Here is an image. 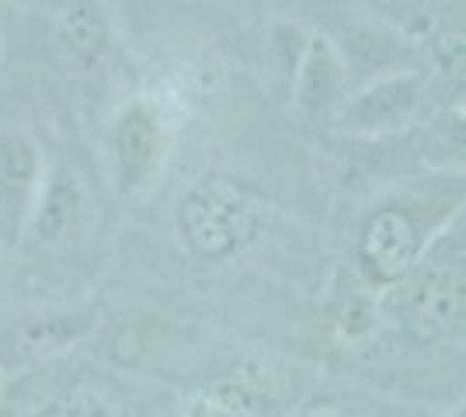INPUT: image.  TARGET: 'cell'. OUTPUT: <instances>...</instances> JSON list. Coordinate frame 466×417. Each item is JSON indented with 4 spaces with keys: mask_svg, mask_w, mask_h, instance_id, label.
Instances as JSON below:
<instances>
[{
    "mask_svg": "<svg viewBox=\"0 0 466 417\" xmlns=\"http://www.w3.org/2000/svg\"><path fill=\"white\" fill-rule=\"evenodd\" d=\"M265 230V202L230 174H206L177 199V237L206 264L237 258Z\"/></svg>",
    "mask_w": 466,
    "mask_h": 417,
    "instance_id": "3",
    "label": "cell"
},
{
    "mask_svg": "<svg viewBox=\"0 0 466 417\" xmlns=\"http://www.w3.org/2000/svg\"><path fill=\"white\" fill-rule=\"evenodd\" d=\"M87 331H91V317H80V313H70V310H46V313H32V317L0 323V348H7L18 362L46 358L66 352Z\"/></svg>",
    "mask_w": 466,
    "mask_h": 417,
    "instance_id": "10",
    "label": "cell"
},
{
    "mask_svg": "<svg viewBox=\"0 0 466 417\" xmlns=\"http://www.w3.org/2000/svg\"><path fill=\"white\" fill-rule=\"evenodd\" d=\"M313 417H334V414H313Z\"/></svg>",
    "mask_w": 466,
    "mask_h": 417,
    "instance_id": "15",
    "label": "cell"
},
{
    "mask_svg": "<svg viewBox=\"0 0 466 417\" xmlns=\"http://www.w3.org/2000/svg\"><path fill=\"white\" fill-rule=\"evenodd\" d=\"M334 45L345 60L351 87L408 66V39L390 25H351L341 39H334Z\"/></svg>",
    "mask_w": 466,
    "mask_h": 417,
    "instance_id": "11",
    "label": "cell"
},
{
    "mask_svg": "<svg viewBox=\"0 0 466 417\" xmlns=\"http://www.w3.org/2000/svg\"><path fill=\"white\" fill-rule=\"evenodd\" d=\"M167 139L171 125L164 115V104L150 94L126 101L112 115L105 133V160H108V181L122 199L143 195L160 178L167 160Z\"/></svg>",
    "mask_w": 466,
    "mask_h": 417,
    "instance_id": "4",
    "label": "cell"
},
{
    "mask_svg": "<svg viewBox=\"0 0 466 417\" xmlns=\"http://www.w3.org/2000/svg\"><path fill=\"white\" fill-rule=\"evenodd\" d=\"M307 42H310V32H307L299 21L279 18V21H272V28H268V42H265L268 66H272V74L279 77V84H282L286 91H289L296 66L303 60Z\"/></svg>",
    "mask_w": 466,
    "mask_h": 417,
    "instance_id": "12",
    "label": "cell"
},
{
    "mask_svg": "<svg viewBox=\"0 0 466 417\" xmlns=\"http://www.w3.org/2000/svg\"><path fill=\"white\" fill-rule=\"evenodd\" d=\"M91 219V192L70 164H46L35 202L25 216L18 237L32 247H66L84 233Z\"/></svg>",
    "mask_w": 466,
    "mask_h": 417,
    "instance_id": "6",
    "label": "cell"
},
{
    "mask_svg": "<svg viewBox=\"0 0 466 417\" xmlns=\"http://www.w3.org/2000/svg\"><path fill=\"white\" fill-rule=\"evenodd\" d=\"M0 386H4V372H0Z\"/></svg>",
    "mask_w": 466,
    "mask_h": 417,
    "instance_id": "16",
    "label": "cell"
},
{
    "mask_svg": "<svg viewBox=\"0 0 466 417\" xmlns=\"http://www.w3.org/2000/svg\"><path fill=\"white\" fill-rule=\"evenodd\" d=\"M431 45H435V60L449 77H463V35L449 32V35H439Z\"/></svg>",
    "mask_w": 466,
    "mask_h": 417,
    "instance_id": "13",
    "label": "cell"
},
{
    "mask_svg": "<svg viewBox=\"0 0 466 417\" xmlns=\"http://www.w3.org/2000/svg\"><path fill=\"white\" fill-rule=\"evenodd\" d=\"M351 91L349 70L338 53V45L324 32H310V42L303 49V60L296 66L289 84V98L296 112L307 122H328L338 115Z\"/></svg>",
    "mask_w": 466,
    "mask_h": 417,
    "instance_id": "7",
    "label": "cell"
},
{
    "mask_svg": "<svg viewBox=\"0 0 466 417\" xmlns=\"http://www.w3.org/2000/svg\"><path fill=\"white\" fill-rule=\"evenodd\" d=\"M449 417H463V407H460V411H452V414H449Z\"/></svg>",
    "mask_w": 466,
    "mask_h": 417,
    "instance_id": "14",
    "label": "cell"
},
{
    "mask_svg": "<svg viewBox=\"0 0 466 417\" xmlns=\"http://www.w3.org/2000/svg\"><path fill=\"white\" fill-rule=\"evenodd\" d=\"M466 251L463 216L446 223L425 254L410 264L400 282H393L387 303L397 323L421 344H439L463 334L466 317Z\"/></svg>",
    "mask_w": 466,
    "mask_h": 417,
    "instance_id": "2",
    "label": "cell"
},
{
    "mask_svg": "<svg viewBox=\"0 0 466 417\" xmlns=\"http://www.w3.org/2000/svg\"><path fill=\"white\" fill-rule=\"evenodd\" d=\"M463 216V181L428 178L380 199L359 223L355 264L372 289H390L425 254L435 233Z\"/></svg>",
    "mask_w": 466,
    "mask_h": 417,
    "instance_id": "1",
    "label": "cell"
},
{
    "mask_svg": "<svg viewBox=\"0 0 466 417\" xmlns=\"http://www.w3.org/2000/svg\"><path fill=\"white\" fill-rule=\"evenodd\" d=\"M46 174V157L32 133L0 129V226L18 237Z\"/></svg>",
    "mask_w": 466,
    "mask_h": 417,
    "instance_id": "8",
    "label": "cell"
},
{
    "mask_svg": "<svg viewBox=\"0 0 466 417\" xmlns=\"http://www.w3.org/2000/svg\"><path fill=\"white\" fill-rule=\"evenodd\" d=\"M428 80L414 66H400L351 87L330 125L351 139H387L404 133L421 115Z\"/></svg>",
    "mask_w": 466,
    "mask_h": 417,
    "instance_id": "5",
    "label": "cell"
},
{
    "mask_svg": "<svg viewBox=\"0 0 466 417\" xmlns=\"http://www.w3.org/2000/svg\"><path fill=\"white\" fill-rule=\"evenodd\" d=\"M53 35L66 63L77 70H95L112 42V21L105 0H56Z\"/></svg>",
    "mask_w": 466,
    "mask_h": 417,
    "instance_id": "9",
    "label": "cell"
}]
</instances>
